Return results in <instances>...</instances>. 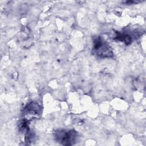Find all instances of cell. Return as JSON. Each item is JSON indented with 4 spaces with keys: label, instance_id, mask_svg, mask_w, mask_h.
Masks as SVG:
<instances>
[{
    "label": "cell",
    "instance_id": "cell-1",
    "mask_svg": "<svg viewBox=\"0 0 146 146\" xmlns=\"http://www.w3.org/2000/svg\"><path fill=\"white\" fill-rule=\"evenodd\" d=\"M92 52L94 55L100 58H111L114 55L110 45L100 36L93 38Z\"/></svg>",
    "mask_w": 146,
    "mask_h": 146
},
{
    "label": "cell",
    "instance_id": "cell-2",
    "mask_svg": "<svg viewBox=\"0 0 146 146\" xmlns=\"http://www.w3.org/2000/svg\"><path fill=\"white\" fill-rule=\"evenodd\" d=\"M55 140L62 145H72L76 144L79 135L74 129H57L54 132Z\"/></svg>",
    "mask_w": 146,
    "mask_h": 146
},
{
    "label": "cell",
    "instance_id": "cell-3",
    "mask_svg": "<svg viewBox=\"0 0 146 146\" xmlns=\"http://www.w3.org/2000/svg\"><path fill=\"white\" fill-rule=\"evenodd\" d=\"M139 32L136 31L134 34H131L129 31H116L115 32V36L113 39L117 41L122 42L125 45L130 44L133 38L139 36L138 34Z\"/></svg>",
    "mask_w": 146,
    "mask_h": 146
},
{
    "label": "cell",
    "instance_id": "cell-4",
    "mask_svg": "<svg viewBox=\"0 0 146 146\" xmlns=\"http://www.w3.org/2000/svg\"><path fill=\"white\" fill-rule=\"evenodd\" d=\"M23 113L27 116L36 117L41 113V107L36 102H30L25 107Z\"/></svg>",
    "mask_w": 146,
    "mask_h": 146
}]
</instances>
